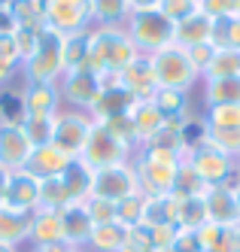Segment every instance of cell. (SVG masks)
Segmentation results:
<instances>
[{
    "label": "cell",
    "mask_w": 240,
    "mask_h": 252,
    "mask_svg": "<svg viewBox=\"0 0 240 252\" xmlns=\"http://www.w3.org/2000/svg\"><path fill=\"white\" fill-rule=\"evenodd\" d=\"M140 52L134 49L125 28H91V49H88V67L101 79H119V73L131 64Z\"/></svg>",
    "instance_id": "1"
},
{
    "label": "cell",
    "mask_w": 240,
    "mask_h": 252,
    "mask_svg": "<svg viewBox=\"0 0 240 252\" xmlns=\"http://www.w3.org/2000/svg\"><path fill=\"white\" fill-rule=\"evenodd\" d=\"M152 61V70H155V79H158V88H173V92H186L192 94L195 88L201 85V73L198 67L192 64L189 52L171 43L168 49L155 52V55H149Z\"/></svg>",
    "instance_id": "2"
},
{
    "label": "cell",
    "mask_w": 240,
    "mask_h": 252,
    "mask_svg": "<svg viewBox=\"0 0 240 252\" xmlns=\"http://www.w3.org/2000/svg\"><path fill=\"white\" fill-rule=\"evenodd\" d=\"M122 28H125L128 37H131V43L140 55H155V52L168 49L173 43V22L161 9L131 12Z\"/></svg>",
    "instance_id": "3"
},
{
    "label": "cell",
    "mask_w": 240,
    "mask_h": 252,
    "mask_svg": "<svg viewBox=\"0 0 240 252\" xmlns=\"http://www.w3.org/2000/svg\"><path fill=\"white\" fill-rule=\"evenodd\" d=\"M131 161H134V170H137L143 194H171L173 191L179 158L164 155V152L149 149V146H140Z\"/></svg>",
    "instance_id": "4"
},
{
    "label": "cell",
    "mask_w": 240,
    "mask_h": 252,
    "mask_svg": "<svg viewBox=\"0 0 240 252\" xmlns=\"http://www.w3.org/2000/svg\"><path fill=\"white\" fill-rule=\"evenodd\" d=\"M61 46H64V33L46 28L40 37V49L31 55V61L22 64V76L25 82H55L58 85L64 79V61H61Z\"/></svg>",
    "instance_id": "5"
},
{
    "label": "cell",
    "mask_w": 240,
    "mask_h": 252,
    "mask_svg": "<svg viewBox=\"0 0 240 252\" xmlns=\"http://www.w3.org/2000/svg\"><path fill=\"white\" fill-rule=\"evenodd\" d=\"M95 128V119L85 110H73V106H64V110L55 116V134L52 143L58 146L61 152H67L70 158H79L85 149V140Z\"/></svg>",
    "instance_id": "6"
},
{
    "label": "cell",
    "mask_w": 240,
    "mask_h": 252,
    "mask_svg": "<svg viewBox=\"0 0 240 252\" xmlns=\"http://www.w3.org/2000/svg\"><path fill=\"white\" fill-rule=\"evenodd\" d=\"M134 146H128V143L116 140L109 134L101 122H95V128H91L88 140H85V149H82V161L88 167H109V164H122V161H131L134 158Z\"/></svg>",
    "instance_id": "7"
},
{
    "label": "cell",
    "mask_w": 240,
    "mask_h": 252,
    "mask_svg": "<svg viewBox=\"0 0 240 252\" xmlns=\"http://www.w3.org/2000/svg\"><path fill=\"white\" fill-rule=\"evenodd\" d=\"M91 194L106 197V201H125L131 194H140V179L134 170V161H122V164H109L95 170V183H91Z\"/></svg>",
    "instance_id": "8"
},
{
    "label": "cell",
    "mask_w": 240,
    "mask_h": 252,
    "mask_svg": "<svg viewBox=\"0 0 240 252\" xmlns=\"http://www.w3.org/2000/svg\"><path fill=\"white\" fill-rule=\"evenodd\" d=\"M43 19H46V28L64 33V37L95 28V22H91V0H46Z\"/></svg>",
    "instance_id": "9"
},
{
    "label": "cell",
    "mask_w": 240,
    "mask_h": 252,
    "mask_svg": "<svg viewBox=\"0 0 240 252\" xmlns=\"http://www.w3.org/2000/svg\"><path fill=\"white\" fill-rule=\"evenodd\" d=\"M182 161H186V164H189L201 179H204L207 186H222L225 179L231 176V170L237 167V161H234V158H228L225 152L213 149L210 143H204V140L192 143Z\"/></svg>",
    "instance_id": "10"
},
{
    "label": "cell",
    "mask_w": 240,
    "mask_h": 252,
    "mask_svg": "<svg viewBox=\"0 0 240 252\" xmlns=\"http://www.w3.org/2000/svg\"><path fill=\"white\" fill-rule=\"evenodd\" d=\"M58 88H61L64 106L91 113V106L98 103V97L103 92V82H101V76L91 67H82V70H73V73H64V79L58 82Z\"/></svg>",
    "instance_id": "11"
},
{
    "label": "cell",
    "mask_w": 240,
    "mask_h": 252,
    "mask_svg": "<svg viewBox=\"0 0 240 252\" xmlns=\"http://www.w3.org/2000/svg\"><path fill=\"white\" fill-rule=\"evenodd\" d=\"M31 152H34V143L28 140L22 122L0 125V167L3 170H25Z\"/></svg>",
    "instance_id": "12"
},
{
    "label": "cell",
    "mask_w": 240,
    "mask_h": 252,
    "mask_svg": "<svg viewBox=\"0 0 240 252\" xmlns=\"http://www.w3.org/2000/svg\"><path fill=\"white\" fill-rule=\"evenodd\" d=\"M22 110H25V116H58L64 110L61 88L55 82H25L22 85Z\"/></svg>",
    "instance_id": "13"
},
{
    "label": "cell",
    "mask_w": 240,
    "mask_h": 252,
    "mask_svg": "<svg viewBox=\"0 0 240 252\" xmlns=\"http://www.w3.org/2000/svg\"><path fill=\"white\" fill-rule=\"evenodd\" d=\"M119 85L134 100H152L155 92H158V79H155V70H152L149 55H137L131 64H128L119 73Z\"/></svg>",
    "instance_id": "14"
},
{
    "label": "cell",
    "mask_w": 240,
    "mask_h": 252,
    "mask_svg": "<svg viewBox=\"0 0 240 252\" xmlns=\"http://www.w3.org/2000/svg\"><path fill=\"white\" fill-rule=\"evenodd\" d=\"M3 207L22 210V213H34L36 207H40V179H36L34 173H28V170H9Z\"/></svg>",
    "instance_id": "15"
},
{
    "label": "cell",
    "mask_w": 240,
    "mask_h": 252,
    "mask_svg": "<svg viewBox=\"0 0 240 252\" xmlns=\"http://www.w3.org/2000/svg\"><path fill=\"white\" fill-rule=\"evenodd\" d=\"M204 210H207V222H213V225L234 228L240 222L237 191H231L228 186H210L204 194Z\"/></svg>",
    "instance_id": "16"
},
{
    "label": "cell",
    "mask_w": 240,
    "mask_h": 252,
    "mask_svg": "<svg viewBox=\"0 0 240 252\" xmlns=\"http://www.w3.org/2000/svg\"><path fill=\"white\" fill-rule=\"evenodd\" d=\"M70 161H73V158H70L67 152H61L55 143H46V146H34V152H31V158H28L25 170L34 173L36 179H52V176H61V173L67 170Z\"/></svg>",
    "instance_id": "17"
},
{
    "label": "cell",
    "mask_w": 240,
    "mask_h": 252,
    "mask_svg": "<svg viewBox=\"0 0 240 252\" xmlns=\"http://www.w3.org/2000/svg\"><path fill=\"white\" fill-rule=\"evenodd\" d=\"M31 246H49V243H64V222L61 210H46L36 207L31 213Z\"/></svg>",
    "instance_id": "18"
},
{
    "label": "cell",
    "mask_w": 240,
    "mask_h": 252,
    "mask_svg": "<svg viewBox=\"0 0 240 252\" xmlns=\"http://www.w3.org/2000/svg\"><path fill=\"white\" fill-rule=\"evenodd\" d=\"M91 183H95V167H88L82 158H73L67 164V170L61 173V186L67 191V207L85 204L91 197Z\"/></svg>",
    "instance_id": "19"
},
{
    "label": "cell",
    "mask_w": 240,
    "mask_h": 252,
    "mask_svg": "<svg viewBox=\"0 0 240 252\" xmlns=\"http://www.w3.org/2000/svg\"><path fill=\"white\" fill-rule=\"evenodd\" d=\"M128 119H131V125H134L137 149L143 146V143H149L164 128V116L158 113V106L152 100H134V106L128 110Z\"/></svg>",
    "instance_id": "20"
},
{
    "label": "cell",
    "mask_w": 240,
    "mask_h": 252,
    "mask_svg": "<svg viewBox=\"0 0 240 252\" xmlns=\"http://www.w3.org/2000/svg\"><path fill=\"white\" fill-rule=\"evenodd\" d=\"M173 43L182 49L213 43V19H207L204 12H192L189 19L173 25Z\"/></svg>",
    "instance_id": "21"
},
{
    "label": "cell",
    "mask_w": 240,
    "mask_h": 252,
    "mask_svg": "<svg viewBox=\"0 0 240 252\" xmlns=\"http://www.w3.org/2000/svg\"><path fill=\"white\" fill-rule=\"evenodd\" d=\"M61 222H64V243L76 246V249H85V243L91 237V228H95V222H91L85 204H70V207H64L61 210Z\"/></svg>",
    "instance_id": "22"
},
{
    "label": "cell",
    "mask_w": 240,
    "mask_h": 252,
    "mask_svg": "<svg viewBox=\"0 0 240 252\" xmlns=\"http://www.w3.org/2000/svg\"><path fill=\"white\" fill-rule=\"evenodd\" d=\"M131 106H134V97L128 94L119 82H113V85L103 88L101 97H98V103L91 106V119H95V122H103V119H109V116H122V113H128Z\"/></svg>",
    "instance_id": "23"
},
{
    "label": "cell",
    "mask_w": 240,
    "mask_h": 252,
    "mask_svg": "<svg viewBox=\"0 0 240 252\" xmlns=\"http://www.w3.org/2000/svg\"><path fill=\"white\" fill-rule=\"evenodd\" d=\"M31 240V213L0 207V243L22 246Z\"/></svg>",
    "instance_id": "24"
},
{
    "label": "cell",
    "mask_w": 240,
    "mask_h": 252,
    "mask_svg": "<svg viewBox=\"0 0 240 252\" xmlns=\"http://www.w3.org/2000/svg\"><path fill=\"white\" fill-rule=\"evenodd\" d=\"M143 225L146 228H161V225H176V194H146L143 207Z\"/></svg>",
    "instance_id": "25"
},
{
    "label": "cell",
    "mask_w": 240,
    "mask_h": 252,
    "mask_svg": "<svg viewBox=\"0 0 240 252\" xmlns=\"http://www.w3.org/2000/svg\"><path fill=\"white\" fill-rule=\"evenodd\" d=\"M128 231L122 222H106V225H95L91 228V237L85 243L88 252H122L125 240H128Z\"/></svg>",
    "instance_id": "26"
},
{
    "label": "cell",
    "mask_w": 240,
    "mask_h": 252,
    "mask_svg": "<svg viewBox=\"0 0 240 252\" xmlns=\"http://www.w3.org/2000/svg\"><path fill=\"white\" fill-rule=\"evenodd\" d=\"M88 49H91V28L79 33H67L64 46H61V61H64V73L88 67Z\"/></svg>",
    "instance_id": "27"
},
{
    "label": "cell",
    "mask_w": 240,
    "mask_h": 252,
    "mask_svg": "<svg viewBox=\"0 0 240 252\" xmlns=\"http://www.w3.org/2000/svg\"><path fill=\"white\" fill-rule=\"evenodd\" d=\"M201 88H204V106L240 103V73L225 79H201Z\"/></svg>",
    "instance_id": "28"
},
{
    "label": "cell",
    "mask_w": 240,
    "mask_h": 252,
    "mask_svg": "<svg viewBox=\"0 0 240 252\" xmlns=\"http://www.w3.org/2000/svg\"><path fill=\"white\" fill-rule=\"evenodd\" d=\"M131 15L128 0H91V22L98 28H122Z\"/></svg>",
    "instance_id": "29"
},
{
    "label": "cell",
    "mask_w": 240,
    "mask_h": 252,
    "mask_svg": "<svg viewBox=\"0 0 240 252\" xmlns=\"http://www.w3.org/2000/svg\"><path fill=\"white\" fill-rule=\"evenodd\" d=\"M195 234H198L201 252H237V243H234V228L204 222Z\"/></svg>",
    "instance_id": "30"
},
{
    "label": "cell",
    "mask_w": 240,
    "mask_h": 252,
    "mask_svg": "<svg viewBox=\"0 0 240 252\" xmlns=\"http://www.w3.org/2000/svg\"><path fill=\"white\" fill-rule=\"evenodd\" d=\"M143 146H149V149H158V152H164V155H173V158H186V152H189V140H186V134H182L179 128H171V125H164V128L149 140V143H143Z\"/></svg>",
    "instance_id": "31"
},
{
    "label": "cell",
    "mask_w": 240,
    "mask_h": 252,
    "mask_svg": "<svg viewBox=\"0 0 240 252\" xmlns=\"http://www.w3.org/2000/svg\"><path fill=\"white\" fill-rule=\"evenodd\" d=\"M240 73V52L237 49H213V58L204 70L201 79H225V76H237Z\"/></svg>",
    "instance_id": "32"
},
{
    "label": "cell",
    "mask_w": 240,
    "mask_h": 252,
    "mask_svg": "<svg viewBox=\"0 0 240 252\" xmlns=\"http://www.w3.org/2000/svg\"><path fill=\"white\" fill-rule=\"evenodd\" d=\"M201 140L210 143L213 149L225 152L228 158H240V128H207L204 125V134H201Z\"/></svg>",
    "instance_id": "33"
},
{
    "label": "cell",
    "mask_w": 240,
    "mask_h": 252,
    "mask_svg": "<svg viewBox=\"0 0 240 252\" xmlns=\"http://www.w3.org/2000/svg\"><path fill=\"white\" fill-rule=\"evenodd\" d=\"M207 222L204 197H176V225L186 231H198Z\"/></svg>",
    "instance_id": "34"
},
{
    "label": "cell",
    "mask_w": 240,
    "mask_h": 252,
    "mask_svg": "<svg viewBox=\"0 0 240 252\" xmlns=\"http://www.w3.org/2000/svg\"><path fill=\"white\" fill-rule=\"evenodd\" d=\"M152 103L158 106V113L164 119H182V113L192 106V94L186 92H173V88H158Z\"/></svg>",
    "instance_id": "35"
},
{
    "label": "cell",
    "mask_w": 240,
    "mask_h": 252,
    "mask_svg": "<svg viewBox=\"0 0 240 252\" xmlns=\"http://www.w3.org/2000/svg\"><path fill=\"white\" fill-rule=\"evenodd\" d=\"M9 9L15 15L18 28H31V31H43L46 28L43 3H36V0H9Z\"/></svg>",
    "instance_id": "36"
},
{
    "label": "cell",
    "mask_w": 240,
    "mask_h": 252,
    "mask_svg": "<svg viewBox=\"0 0 240 252\" xmlns=\"http://www.w3.org/2000/svg\"><path fill=\"white\" fill-rule=\"evenodd\" d=\"M207 183L201 179L186 161H179V170H176V183H173V194L176 197H204L207 194Z\"/></svg>",
    "instance_id": "37"
},
{
    "label": "cell",
    "mask_w": 240,
    "mask_h": 252,
    "mask_svg": "<svg viewBox=\"0 0 240 252\" xmlns=\"http://www.w3.org/2000/svg\"><path fill=\"white\" fill-rule=\"evenodd\" d=\"M204 125L207 128H240V103L204 106Z\"/></svg>",
    "instance_id": "38"
},
{
    "label": "cell",
    "mask_w": 240,
    "mask_h": 252,
    "mask_svg": "<svg viewBox=\"0 0 240 252\" xmlns=\"http://www.w3.org/2000/svg\"><path fill=\"white\" fill-rule=\"evenodd\" d=\"M213 46L219 49H237L240 52V12L231 19L213 22Z\"/></svg>",
    "instance_id": "39"
},
{
    "label": "cell",
    "mask_w": 240,
    "mask_h": 252,
    "mask_svg": "<svg viewBox=\"0 0 240 252\" xmlns=\"http://www.w3.org/2000/svg\"><path fill=\"white\" fill-rule=\"evenodd\" d=\"M22 128L34 146H46V143H52V134H55V116H25Z\"/></svg>",
    "instance_id": "40"
},
{
    "label": "cell",
    "mask_w": 240,
    "mask_h": 252,
    "mask_svg": "<svg viewBox=\"0 0 240 252\" xmlns=\"http://www.w3.org/2000/svg\"><path fill=\"white\" fill-rule=\"evenodd\" d=\"M143 207H146V194H131L125 201L116 204V222H122L125 228H137L143 225Z\"/></svg>",
    "instance_id": "41"
},
{
    "label": "cell",
    "mask_w": 240,
    "mask_h": 252,
    "mask_svg": "<svg viewBox=\"0 0 240 252\" xmlns=\"http://www.w3.org/2000/svg\"><path fill=\"white\" fill-rule=\"evenodd\" d=\"M40 207H46V210H64L67 207V191L61 186V176L40 179Z\"/></svg>",
    "instance_id": "42"
},
{
    "label": "cell",
    "mask_w": 240,
    "mask_h": 252,
    "mask_svg": "<svg viewBox=\"0 0 240 252\" xmlns=\"http://www.w3.org/2000/svg\"><path fill=\"white\" fill-rule=\"evenodd\" d=\"M25 110H22V92H12V85L0 88V125L3 122H22Z\"/></svg>",
    "instance_id": "43"
},
{
    "label": "cell",
    "mask_w": 240,
    "mask_h": 252,
    "mask_svg": "<svg viewBox=\"0 0 240 252\" xmlns=\"http://www.w3.org/2000/svg\"><path fill=\"white\" fill-rule=\"evenodd\" d=\"M198 12H204L207 19H231L240 12V0H198Z\"/></svg>",
    "instance_id": "44"
},
{
    "label": "cell",
    "mask_w": 240,
    "mask_h": 252,
    "mask_svg": "<svg viewBox=\"0 0 240 252\" xmlns=\"http://www.w3.org/2000/svg\"><path fill=\"white\" fill-rule=\"evenodd\" d=\"M46 31V28H43ZM43 31H31V28H18L15 33H12V43H15V49H18V58H22V64L25 61H31V55L36 49H40V37H43Z\"/></svg>",
    "instance_id": "45"
},
{
    "label": "cell",
    "mask_w": 240,
    "mask_h": 252,
    "mask_svg": "<svg viewBox=\"0 0 240 252\" xmlns=\"http://www.w3.org/2000/svg\"><path fill=\"white\" fill-rule=\"evenodd\" d=\"M101 125H103V128L113 134L116 140H122V143H128V146H134V149H137L134 125H131V119H128V113H122V116H109V119H103Z\"/></svg>",
    "instance_id": "46"
},
{
    "label": "cell",
    "mask_w": 240,
    "mask_h": 252,
    "mask_svg": "<svg viewBox=\"0 0 240 252\" xmlns=\"http://www.w3.org/2000/svg\"><path fill=\"white\" fill-rule=\"evenodd\" d=\"M85 210H88V216H91V222H95V225L116 222V204H113V201H106V197L91 194L88 201H85Z\"/></svg>",
    "instance_id": "47"
},
{
    "label": "cell",
    "mask_w": 240,
    "mask_h": 252,
    "mask_svg": "<svg viewBox=\"0 0 240 252\" xmlns=\"http://www.w3.org/2000/svg\"><path fill=\"white\" fill-rule=\"evenodd\" d=\"M158 9L176 25V22H182V19H189L192 12H198V0H161Z\"/></svg>",
    "instance_id": "48"
},
{
    "label": "cell",
    "mask_w": 240,
    "mask_h": 252,
    "mask_svg": "<svg viewBox=\"0 0 240 252\" xmlns=\"http://www.w3.org/2000/svg\"><path fill=\"white\" fill-rule=\"evenodd\" d=\"M146 249H152V234L146 225H137L128 231V240L122 246V252H146Z\"/></svg>",
    "instance_id": "49"
},
{
    "label": "cell",
    "mask_w": 240,
    "mask_h": 252,
    "mask_svg": "<svg viewBox=\"0 0 240 252\" xmlns=\"http://www.w3.org/2000/svg\"><path fill=\"white\" fill-rule=\"evenodd\" d=\"M168 252H201V243H198V234L195 231H186V228H179L176 231V240Z\"/></svg>",
    "instance_id": "50"
},
{
    "label": "cell",
    "mask_w": 240,
    "mask_h": 252,
    "mask_svg": "<svg viewBox=\"0 0 240 252\" xmlns=\"http://www.w3.org/2000/svg\"><path fill=\"white\" fill-rule=\"evenodd\" d=\"M213 43H204V46H192V49H186L189 52V58H192V64L198 67V73L204 76V70H207V64H210V58H213Z\"/></svg>",
    "instance_id": "51"
},
{
    "label": "cell",
    "mask_w": 240,
    "mask_h": 252,
    "mask_svg": "<svg viewBox=\"0 0 240 252\" xmlns=\"http://www.w3.org/2000/svg\"><path fill=\"white\" fill-rule=\"evenodd\" d=\"M15 31H18V22H15V15H12L9 3L0 6V37H12Z\"/></svg>",
    "instance_id": "52"
},
{
    "label": "cell",
    "mask_w": 240,
    "mask_h": 252,
    "mask_svg": "<svg viewBox=\"0 0 240 252\" xmlns=\"http://www.w3.org/2000/svg\"><path fill=\"white\" fill-rule=\"evenodd\" d=\"M31 252H76L70 243H49V246H31Z\"/></svg>",
    "instance_id": "53"
},
{
    "label": "cell",
    "mask_w": 240,
    "mask_h": 252,
    "mask_svg": "<svg viewBox=\"0 0 240 252\" xmlns=\"http://www.w3.org/2000/svg\"><path fill=\"white\" fill-rule=\"evenodd\" d=\"M131 3V12H149V9H158L161 0H128Z\"/></svg>",
    "instance_id": "54"
},
{
    "label": "cell",
    "mask_w": 240,
    "mask_h": 252,
    "mask_svg": "<svg viewBox=\"0 0 240 252\" xmlns=\"http://www.w3.org/2000/svg\"><path fill=\"white\" fill-rule=\"evenodd\" d=\"M6 183H9V170L0 167V207H3V201H6Z\"/></svg>",
    "instance_id": "55"
},
{
    "label": "cell",
    "mask_w": 240,
    "mask_h": 252,
    "mask_svg": "<svg viewBox=\"0 0 240 252\" xmlns=\"http://www.w3.org/2000/svg\"><path fill=\"white\" fill-rule=\"evenodd\" d=\"M234 243H237V252H240V222L234 225Z\"/></svg>",
    "instance_id": "56"
},
{
    "label": "cell",
    "mask_w": 240,
    "mask_h": 252,
    "mask_svg": "<svg viewBox=\"0 0 240 252\" xmlns=\"http://www.w3.org/2000/svg\"><path fill=\"white\" fill-rule=\"evenodd\" d=\"M0 252H18V246H9V243H0Z\"/></svg>",
    "instance_id": "57"
},
{
    "label": "cell",
    "mask_w": 240,
    "mask_h": 252,
    "mask_svg": "<svg viewBox=\"0 0 240 252\" xmlns=\"http://www.w3.org/2000/svg\"><path fill=\"white\" fill-rule=\"evenodd\" d=\"M146 252H158V249H146Z\"/></svg>",
    "instance_id": "58"
},
{
    "label": "cell",
    "mask_w": 240,
    "mask_h": 252,
    "mask_svg": "<svg viewBox=\"0 0 240 252\" xmlns=\"http://www.w3.org/2000/svg\"><path fill=\"white\" fill-rule=\"evenodd\" d=\"M237 204H240V191H237Z\"/></svg>",
    "instance_id": "59"
},
{
    "label": "cell",
    "mask_w": 240,
    "mask_h": 252,
    "mask_svg": "<svg viewBox=\"0 0 240 252\" xmlns=\"http://www.w3.org/2000/svg\"><path fill=\"white\" fill-rule=\"evenodd\" d=\"M76 252H88V249H76Z\"/></svg>",
    "instance_id": "60"
},
{
    "label": "cell",
    "mask_w": 240,
    "mask_h": 252,
    "mask_svg": "<svg viewBox=\"0 0 240 252\" xmlns=\"http://www.w3.org/2000/svg\"><path fill=\"white\" fill-rule=\"evenodd\" d=\"M36 3H46V0H36Z\"/></svg>",
    "instance_id": "61"
},
{
    "label": "cell",
    "mask_w": 240,
    "mask_h": 252,
    "mask_svg": "<svg viewBox=\"0 0 240 252\" xmlns=\"http://www.w3.org/2000/svg\"><path fill=\"white\" fill-rule=\"evenodd\" d=\"M237 167H240V158H237Z\"/></svg>",
    "instance_id": "62"
}]
</instances>
